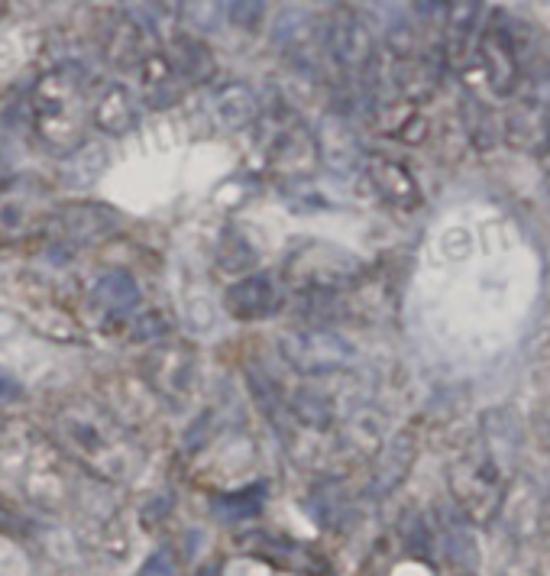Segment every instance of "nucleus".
I'll return each instance as SVG.
<instances>
[{
    "label": "nucleus",
    "instance_id": "f257e3e1",
    "mask_svg": "<svg viewBox=\"0 0 550 576\" xmlns=\"http://www.w3.org/2000/svg\"><path fill=\"white\" fill-rule=\"evenodd\" d=\"M175 570H172V564H169V560H165V557H153V560H149V564H146V570L140 573V576H172Z\"/></svg>",
    "mask_w": 550,
    "mask_h": 576
}]
</instances>
